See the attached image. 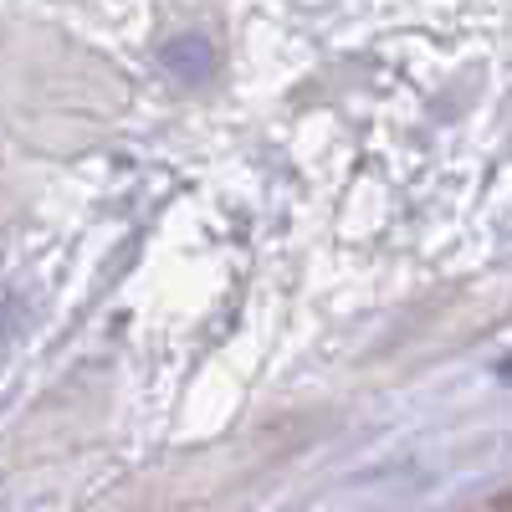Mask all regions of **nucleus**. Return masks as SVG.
<instances>
[{
	"label": "nucleus",
	"instance_id": "1",
	"mask_svg": "<svg viewBox=\"0 0 512 512\" xmlns=\"http://www.w3.org/2000/svg\"><path fill=\"white\" fill-rule=\"evenodd\" d=\"M159 67L175 82H185V88H205V82L216 77V67H221V52H216V41H210L205 31H180V36H169L159 47Z\"/></svg>",
	"mask_w": 512,
	"mask_h": 512
},
{
	"label": "nucleus",
	"instance_id": "2",
	"mask_svg": "<svg viewBox=\"0 0 512 512\" xmlns=\"http://www.w3.org/2000/svg\"><path fill=\"white\" fill-rule=\"evenodd\" d=\"M16 313H21V308L11 303V297H0V344H6V338L16 333Z\"/></svg>",
	"mask_w": 512,
	"mask_h": 512
},
{
	"label": "nucleus",
	"instance_id": "3",
	"mask_svg": "<svg viewBox=\"0 0 512 512\" xmlns=\"http://www.w3.org/2000/svg\"><path fill=\"white\" fill-rule=\"evenodd\" d=\"M497 379H507V384H512V359H507V364H497Z\"/></svg>",
	"mask_w": 512,
	"mask_h": 512
}]
</instances>
